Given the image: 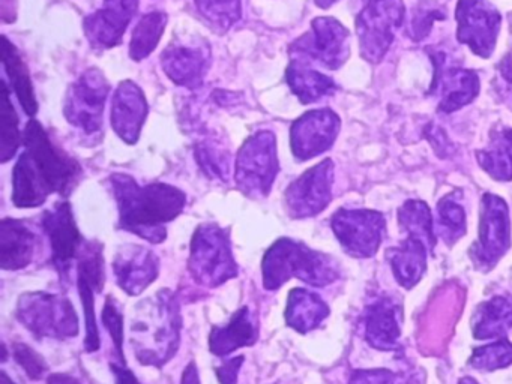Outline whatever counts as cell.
I'll use <instances>...</instances> for the list:
<instances>
[{"instance_id":"1","label":"cell","mask_w":512,"mask_h":384,"mask_svg":"<svg viewBox=\"0 0 512 384\" xmlns=\"http://www.w3.org/2000/svg\"><path fill=\"white\" fill-rule=\"evenodd\" d=\"M110 185L118 203L119 227L151 243L166 240V224L175 221L187 204L184 191L169 183L140 186L134 177L115 173Z\"/></svg>"},{"instance_id":"2","label":"cell","mask_w":512,"mask_h":384,"mask_svg":"<svg viewBox=\"0 0 512 384\" xmlns=\"http://www.w3.org/2000/svg\"><path fill=\"white\" fill-rule=\"evenodd\" d=\"M131 321V345L142 365L161 366L178 353L182 317L178 299L169 290L139 303Z\"/></svg>"},{"instance_id":"3","label":"cell","mask_w":512,"mask_h":384,"mask_svg":"<svg viewBox=\"0 0 512 384\" xmlns=\"http://www.w3.org/2000/svg\"><path fill=\"white\" fill-rule=\"evenodd\" d=\"M263 287L275 291L292 278L313 287H326L340 278V266L331 255L313 251L305 243L281 237L275 240L262 260Z\"/></svg>"},{"instance_id":"4","label":"cell","mask_w":512,"mask_h":384,"mask_svg":"<svg viewBox=\"0 0 512 384\" xmlns=\"http://www.w3.org/2000/svg\"><path fill=\"white\" fill-rule=\"evenodd\" d=\"M188 270L197 284L217 288L236 278L238 263L232 251L230 233L214 222L199 225L191 239Z\"/></svg>"},{"instance_id":"5","label":"cell","mask_w":512,"mask_h":384,"mask_svg":"<svg viewBox=\"0 0 512 384\" xmlns=\"http://www.w3.org/2000/svg\"><path fill=\"white\" fill-rule=\"evenodd\" d=\"M25 152L50 192L68 197L82 179V167L64 149L53 143L38 120H29L23 134Z\"/></svg>"},{"instance_id":"6","label":"cell","mask_w":512,"mask_h":384,"mask_svg":"<svg viewBox=\"0 0 512 384\" xmlns=\"http://www.w3.org/2000/svg\"><path fill=\"white\" fill-rule=\"evenodd\" d=\"M16 317L35 338L70 339L79 335V315L68 297L46 291L20 296Z\"/></svg>"},{"instance_id":"7","label":"cell","mask_w":512,"mask_h":384,"mask_svg":"<svg viewBox=\"0 0 512 384\" xmlns=\"http://www.w3.org/2000/svg\"><path fill=\"white\" fill-rule=\"evenodd\" d=\"M278 171L280 164L274 132H254L245 140L236 156L235 182L239 191L253 200L268 197Z\"/></svg>"},{"instance_id":"8","label":"cell","mask_w":512,"mask_h":384,"mask_svg":"<svg viewBox=\"0 0 512 384\" xmlns=\"http://www.w3.org/2000/svg\"><path fill=\"white\" fill-rule=\"evenodd\" d=\"M289 53L292 60L319 63L328 69L341 68L350 54L349 30L335 18H316L311 29L290 45Z\"/></svg>"},{"instance_id":"9","label":"cell","mask_w":512,"mask_h":384,"mask_svg":"<svg viewBox=\"0 0 512 384\" xmlns=\"http://www.w3.org/2000/svg\"><path fill=\"white\" fill-rule=\"evenodd\" d=\"M404 20L403 0H370L356 17L359 50L368 62L385 57Z\"/></svg>"},{"instance_id":"10","label":"cell","mask_w":512,"mask_h":384,"mask_svg":"<svg viewBox=\"0 0 512 384\" xmlns=\"http://www.w3.org/2000/svg\"><path fill=\"white\" fill-rule=\"evenodd\" d=\"M109 92V81L100 69L83 72L79 80L71 84L65 98L64 114L68 123L89 137L100 134Z\"/></svg>"},{"instance_id":"11","label":"cell","mask_w":512,"mask_h":384,"mask_svg":"<svg viewBox=\"0 0 512 384\" xmlns=\"http://www.w3.org/2000/svg\"><path fill=\"white\" fill-rule=\"evenodd\" d=\"M478 242L470 248V258L479 270L493 269L511 246V219L508 204L497 195L484 194L481 200Z\"/></svg>"},{"instance_id":"12","label":"cell","mask_w":512,"mask_h":384,"mask_svg":"<svg viewBox=\"0 0 512 384\" xmlns=\"http://www.w3.org/2000/svg\"><path fill=\"white\" fill-rule=\"evenodd\" d=\"M332 231L347 254L373 257L385 236V216L376 210L340 209L331 219Z\"/></svg>"},{"instance_id":"13","label":"cell","mask_w":512,"mask_h":384,"mask_svg":"<svg viewBox=\"0 0 512 384\" xmlns=\"http://www.w3.org/2000/svg\"><path fill=\"white\" fill-rule=\"evenodd\" d=\"M334 162L331 159L305 171L290 183L284 194L287 213L293 219L313 218L322 213L332 200Z\"/></svg>"},{"instance_id":"14","label":"cell","mask_w":512,"mask_h":384,"mask_svg":"<svg viewBox=\"0 0 512 384\" xmlns=\"http://www.w3.org/2000/svg\"><path fill=\"white\" fill-rule=\"evenodd\" d=\"M458 41L469 45L476 56L487 59L496 48L500 14L487 0H458Z\"/></svg>"},{"instance_id":"15","label":"cell","mask_w":512,"mask_h":384,"mask_svg":"<svg viewBox=\"0 0 512 384\" xmlns=\"http://www.w3.org/2000/svg\"><path fill=\"white\" fill-rule=\"evenodd\" d=\"M340 128V117L329 108L302 114L290 129V146L296 161H308L328 152L337 140Z\"/></svg>"},{"instance_id":"16","label":"cell","mask_w":512,"mask_h":384,"mask_svg":"<svg viewBox=\"0 0 512 384\" xmlns=\"http://www.w3.org/2000/svg\"><path fill=\"white\" fill-rule=\"evenodd\" d=\"M43 228L52 246V264L62 278L70 275L71 264L79 257L85 239L80 234L68 201L56 203L43 213Z\"/></svg>"},{"instance_id":"17","label":"cell","mask_w":512,"mask_h":384,"mask_svg":"<svg viewBox=\"0 0 512 384\" xmlns=\"http://www.w3.org/2000/svg\"><path fill=\"white\" fill-rule=\"evenodd\" d=\"M140 0H104L103 8L83 21L86 38L94 48H113L122 41Z\"/></svg>"},{"instance_id":"18","label":"cell","mask_w":512,"mask_h":384,"mask_svg":"<svg viewBox=\"0 0 512 384\" xmlns=\"http://www.w3.org/2000/svg\"><path fill=\"white\" fill-rule=\"evenodd\" d=\"M113 273L128 296H140L160 275V258L142 245H125L113 258Z\"/></svg>"},{"instance_id":"19","label":"cell","mask_w":512,"mask_h":384,"mask_svg":"<svg viewBox=\"0 0 512 384\" xmlns=\"http://www.w3.org/2000/svg\"><path fill=\"white\" fill-rule=\"evenodd\" d=\"M211 63V51L205 42L172 44L161 54V65L167 77L187 89H199Z\"/></svg>"},{"instance_id":"20","label":"cell","mask_w":512,"mask_h":384,"mask_svg":"<svg viewBox=\"0 0 512 384\" xmlns=\"http://www.w3.org/2000/svg\"><path fill=\"white\" fill-rule=\"evenodd\" d=\"M148 116L145 93L134 81H122L113 95L112 120L116 135L125 143L136 144Z\"/></svg>"},{"instance_id":"21","label":"cell","mask_w":512,"mask_h":384,"mask_svg":"<svg viewBox=\"0 0 512 384\" xmlns=\"http://www.w3.org/2000/svg\"><path fill=\"white\" fill-rule=\"evenodd\" d=\"M434 63H437L436 78L433 90L439 96V110L445 113L460 110L464 105L470 104L479 93V78L473 71L445 66V60H439L434 54Z\"/></svg>"},{"instance_id":"22","label":"cell","mask_w":512,"mask_h":384,"mask_svg":"<svg viewBox=\"0 0 512 384\" xmlns=\"http://www.w3.org/2000/svg\"><path fill=\"white\" fill-rule=\"evenodd\" d=\"M403 309L391 297H380L365 309V339L376 350L389 351L398 347L401 336Z\"/></svg>"},{"instance_id":"23","label":"cell","mask_w":512,"mask_h":384,"mask_svg":"<svg viewBox=\"0 0 512 384\" xmlns=\"http://www.w3.org/2000/svg\"><path fill=\"white\" fill-rule=\"evenodd\" d=\"M38 234L20 219L4 218L0 222V266L20 270L34 261Z\"/></svg>"},{"instance_id":"24","label":"cell","mask_w":512,"mask_h":384,"mask_svg":"<svg viewBox=\"0 0 512 384\" xmlns=\"http://www.w3.org/2000/svg\"><path fill=\"white\" fill-rule=\"evenodd\" d=\"M259 339V321L248 306L233 314L226 326H215L209 335V350L223 357L242 347H253Z\"/></svg>"},{"instance_id":"25","label":"cell","mask_w":512,"mask_h":384,"mask_svg":"<svg viewBox=\"0 0 512 384\" xmlns=\"http://www.w3.org/2000/svg\"><path fill=\"white\" fill-rule=\"evenodd\" d=\"M329 306L325 300L307 288H293L287 297L286 323L301 335L317 329L328 318Z\"/></svg>"},{"instance_id":"26","label":"cell","mask_w":512,"mask_h":384,"mask_svg":"<svg viewBox=\"0 0 512 384\" xmlns=\"http://www.w3.org/2000/svg\"><path fill=\"white\" fill-rule=\"evenodd\" d=\"M431 252L421 240L407 237L400 246L388 249V260L391 263L392 273L401 287H415L425 270H427V254Z\"/></svg>"},{"instance_id":"27","label":"cell","mask_w":512,"mask_h":384,"mask_svg":"<svg viewBox=\"0 0 512 384\" xmlns=\"http://www.w3.org/2000/svg\"><path fill=\"white\" fill-rule=\"evenodd\" d=\"M286 81L290 90L302 104L319 102L337 90V84L328 75L311 68L310 63L292 60L286 69Z\"/></svg>"},{"instance_id":"28","label":"cell","mask_w":512,"mask_h":384,"mask_svg":"<svg viewBox=\"0 0 512 384\" xmlns=\"http://www.w3.org/2000/svg\"><path fill=\"white\" fill-rule=\"evenodd\" d=\"M52 194L46 183L41 180L29 159L28 153L23 152L17 159L13 171V198L14 206L20 209H32L46 203Z\"/></svg>"},{"instance_id":"29","label":"cell","mask_w":512,"mask_h":384,"mask_svg":"<svg viewBox=\"0 0 512 384\" xmlns=\"http://www.w3.org/2000/svg\"><path fill=\"white\" fill-rule=\"evenodd\" d=\"M2 44H4L2 45V62H4L8 80H10L14 93L26 114L31 117L35 116L38 113V101L28 66L20 56L16 45L7 36H2Z\"/></svg>"},{"instance_id":"30","label":"cell","mask_w":512,"mask_h":384,"mask_svg":"<svg viewBox=\"0 0 512 384\" xmlns=\"http://www.w3.org/2000/svg\"><path fill=\"white\" fill-rule=\"evenodd\" d=\"M512 329V299L496 296L481 303L473 315L476 339L505 338Z\"/></svg>"},{"instance_id":"31","label":"cell","mask_w":512,"mask_h":384,"mask_svg":"<svg viewBox=\"0 0 512 384\" xmlns=\"http://www.w3.org/2000/svg\"><path fill=\"white\" fill-rule=\"evenodd\" d=\"M476 159L494 180H512V128L491 132L490 143L476 152Z\"/></svg>"},{"instance_id":"32","label":"cell","mask_w":512,"mask_h":384,"mask_svg":"<svg viewBox=\"0 0 512 384\" xmlns=\"http://www.w3.org/2000/svg\"><path fill=\"white\" fill-rule=\"evenodd\" d=\"M167 21L169 15L161 11L149 12L140 18L133 29L130 42V57L134 62H142L154 53L166 30Z\"/></svg>"},{"instance_id":"33","label":"cell","mask_w":512,"mask_h":384,"mask_svg":"<svg viewBox=\"0 0 512 384\" xmlns=\"http://www.w3.org/2000/svg\"><path fill=\"white\" fill-rule=\"evenodd\" d=\"M398 221L407 237L421 240L431 252L436 246L437 237L434 234L433 216L430 207L424 201L409 200L398 209Z\"/></svg>"},{"instance_id":"34","label":"cell","mask_w":512,"mask_h":384,"mask_svg":"<svg viewBox=\"0 0 512 384\" xmlns=\"http://www.w3.org/2000/svg\"><path fill=\"white\" fill-rule=\"evenodd\" d=\"M2 93H0V161L7 164L13 156L16 155L17 149L23 143V135L19 129V116H17L16 108L10 98V89L5 80H2Z\"/></svg>"},{"instance_id":"35","label":"cell","mask_w":512,"mask_h":384,"mask_svg":"<svg viewBox=\"0 0 512 384\" xmlns=\"http://www.w3.org/2000/svg\"><path fill=\"white\" fill-rule=\"evenodd\" d=\"M197 164L203 173L212 180L226 183L230 180L232 158L230 150L217 140H203L194 147Z\"/></svg>"},{"instance_id":"36","label":"cell","mask_w":512,"mask_h":384,"mask_svg":"<svg viewBox=\"0 0 512 384\" xmlns=\"http://www.w3.org/2000/svg\"><path fill=\"white\" fill-rule=\"evenodd\" d=\"M197 11L214 32L224 35L242 18V0H194Z\"/></svg>"},{"instance_id":"37","label":"cell","mask_w":512,"mask_h":384,"mask_svg":"<svg viewBox=\"0 0 512 384\" xmlns=\"http://www.w3.org/2000/svg\"><path fill=\"white\" fill-rule=\"evenodd\" d=\"M437 231L446 243H455L466 234V212L454 194L446 195L437 204Z\"/></svg>"},{"instance_id":"38","label":"cell","mask_w":512,"mask_h":384,"mask_svg":"<svg viewBox=\"0 0 512 384\" xmlns=\"http://www.w3.org/2000/svg\"><path fill=\"white\" fill-rule=\"evenodd\" d=\"M470 366L478 371H496L512 365V344L508 339L475 348L469 359Z\"/></svg>"},{"instance_id":"39","label":"cell","mask_w":512,"mask_h":384,"mask_svg":"<svg viewBox=\"0 0 512 384\" xmlns=\"http://www.w3.org/2000/svg\"><path fill=\"white\" fill-rule=\"evenodd\" d=\"M77 287H79L80 299H82L83 311H85V350L88 353H94L101 347L100 330H98L97 315H95V291L97 290L86 279L79 278V276H77Z\"/></svg>"},{"instance_id":"40","label":"cell","mask_w":512,"mask_h":384,"mask_svg":"<svg viewBox=\"0 0 512 384\" xmlns=\"http://www.w3.org/2000/svg\"><path fill=\"white\" fill-rule=\"evenodd\" d=\"M104 326H106L107 332L112 336L113 345H115L116 353L119 356V363L125 365V354H124V315H122L121 309H119L118 302L115 297L109 296L104 303L103 308Z\"/></svg>"},{"instance_id":"41","label":"cell","mask_w":512,"mask_h":384,"mask_svg":"<svg viewBox=\"0 0 512 384\" xmlns=\"http://www.w3.org/2000/svg\"><path fill=\"white\" fill-rule=\"evenodd\" d=\"M11 353H13L16 362L22 366L23 371L26 372L31 380L38 381L43 380L47 374H49V365H47L44 357L40 353L29 347L28 344L23 342H16L11 347Z\"/></svg>"},{"instance_id":"42","label":"cell","mask_w":512,"mask_h":384,"mask_svg":"<svg viewBox=\"0 0 512 384\" xmlns=\"http://www.w3.org/2000/svg\"><path fill=\"white\" fill-rule=\"evenodd\" d=\"M349 384H415V380L413 377L404 378L388 369H368L353 372Z\"/></svg>"},{"instance_id":"43","label":"cell","mask_w":512,"mask_h":384,"mask_svg":"<svg viewBox=\"0 0 512 384\" xmlns=\"http://www.w3.org/2000/svg\"><path fill=\"white\" fill-rule=\"evenodd\" d=\"M244 360L245 356H236L235 359H229L221 363L215 369V374H217L220 384L238 383L239 371H241L242 365H244Z\"/></svg>"},{"instance_id":"44","label":"cell","mask_w":512,"mask_h":384,"mask_svg":"<svg viewBox=\"0 0 512 384\" xmlns=\"http://www.w3.org/2000/svg\"><path fill=\"white\" fill-rule=\"evenodd\" d=\"M110 368H112L116 384H142L124 363H112Z\"/></svg>"},{"instance_id":"45","label":"cell","mask_w":512,"mask_h":384,"mask_svg":"<svg viewBox=\"0 0 512 384\" xmlns=\"http://www.w3.org/2000/svg\"><path fill=\"white\" fill-rule=\"evenodd\" d=\"M181 384H200L199 369L194 360L188 363L187 368L184 369Z\"/></svg>"},{"instance_id":"46","label":"cell","mask_w":512,"mask_h":384,"mask_svg":"<svg viewBox=\"0 0 512 384\" xmlns=\"http://www.w3.org/2000/svg\"><path fill=\"white\" fill-rule=\"evenodd\" d=\"M47 384H83L79 378L65 372H58V374H50L47 377Z\"/></svg>"},{"instance_id":"47","label":"cell","mask_w":512,"mask_h":384,"mask_svg":"<svg viewBox=\"0 0 512 384\" xmlns=\"http://www.w3.org/2000/svg\"><path fill=\"white\" fill-rule=\"evenodd\" d=\"M500 74L512 83V53H509L508 56L503 57L502 62L499 65Z\"/></svg>"},{"instance_id":"48","label":"cell","mask_w":512,"mask_h":384,"mask_svg":"<svg viewBox=\"0 0 512 384\" xmlns=\"http://www.w3.org/2000/svg\"><path fill=\"white\" fill-rule=\"evenodd\" d=\"M316 2L317 6H320V8L326 9L331 8L334 3H337L338 0H314Z\"/></svg>"},{"instance_id":"49","label":"cell","mask_w":512,"mask_h":384,"mask_svg":"<svg viewBox=\"0 0 512 384\" xmlns=\"http://www.w3.org/2000/svg\"><path fill=\"white\" fill-rule=\"evenodd\" d=\"M2 384H16L10 377H8L7 372L2 371Z\"/></svg>"},{"instance_id":"50","label":"cell","mask_w":512,"mask_h":384,"mask_svg":"<svg viewBox=\"0 0 512 384\" xmlns=\"http://www.w3.org/2000/svg\"><path fill=\"white\" fill-rule=\"evenodd\" d=\"M458 384H478V383H476V381L473 380V378L466 377V378H463V380H460V383H458Z\"/></svg>"}]
</instances>
